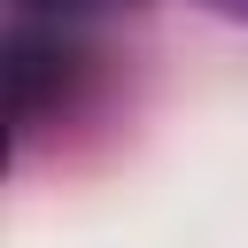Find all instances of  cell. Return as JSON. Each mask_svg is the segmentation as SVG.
I'll return each mask as SVG.
<instances>
[{"label": "cell", "mask_w": 248, "mask_h": 248, "mask_svg": "<svg viewBox=\"0 0 248 248\" xmlns=\"http://www.w3.org/2000/svg\"><path fill=\"white\" fill-rule=\"evenodd\" d=\"M46 8H54V0H46Z\"/></svg>", "instance_id": "obj_1"}]
</instances>
